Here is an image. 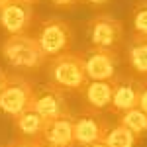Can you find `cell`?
<instances>
[{
	"instance_id": "6da1fadb",
	"label": "cell",
	"mask_w": 147,
	"mask_h": 147,
	"mask_svg": "<svg viewBox=\"0 0 147 147\" xmlns=\"http://www.w3.org/2000/svg\"><path fill=\"white\" fill-rule=\"evenodd\" d=\"M49 82L63 90H82L88 82L86 67H84V55L82 53H61L57 57H51L47 65Z\"/></svg>"
},
{
	"instance_id": "7a4b0ae2",
	"label": "cell",
	"mask_w": 147,
	"mask_h": 147,
	"mask_svg": "<svg viewBox=\"0 0 147 147\" xmlns=\"http://www.w3.org/2000/svg\"><path fill=\"white\" fill-rule=\"evenodd\" d=\"M2 55L14 69L37 71L47 63V55L39 47L37 39L30 34L8 35L2 43Z\"/></svg>"
},
{
	"instance_id": "3957f363",
	"label": "cell",
	"mask_w": 147,
	"mask_h": 147,
	"mask_svg": "<svg viewBox=\"0 0 147 147\" xmlns=\"http://www.w3.org/2000/svg\"><path fill=\"white\" fill-rule=\"evenodd\" d=\"M35 86L20 75H8L6 86L0 92V110L6 116H20L22 112L34 108Z\"/></svg>"
},
{
	"instance_id": "277c9868",
	"label": "cell",
	"mask_w": 147,
	"mask_h": 147,
	"mask_svg": "<svg viewBox=\"0 0 147 147\" xmlns=\"http://www.w3.org/2000/svg\"><path fill=\"white\" fill-rule=\"evenodd\" d=\"M35 39L47 57H57L71 49L73 28L69 22L61 20V18H47V20H43Z\"/></svg>"
},
{
	"instance_id": "5b68a950",
	"label": "cell",
	"mask_w": 147,
	"mask_h": 147,
	"mask_svg": "<svg viewBox=\"0 0 147 147\" xmlns=\"http://www.w3.org/2000/svg\"><path fill=\"white\" fill-rule=\"evenodd\" d=\"M108 131H110V124H108L106 116L98 110L84 108L75 118V145L79 147L100 143L104 141Z\"/></svg>"
},
{
	"instance_id": "8992f818",
	"label": "cell",
	"mask_w": 147,
	"mask_h": 147,
	"mask_svg": "<svg viewBox=\"0 0 147 147\" xmlns=\"http://www.w3.org/2000/svg\"><path fill=\"white\" fill-rule=\"evenodd\" d=\"M35 18V10L32 2L26 0H6L0 4V26L8 35L28 34Z\"/></svg>"
},
{
	"instance_id": "52a82bcc",
	"label": "cell",
	"mask_w": 147,
	"mask_h": 147,
	"mask_svg": "<svg viewBox=\"0 0 147 147\" xmlns=\"http://www.w3.org/2000/svg\"><path fill=\"white\" fill-rule=\"evenodd\" d=\"M92 47L100 49H118L124 41V24L110 14H98L88 24Z\"/></svg>"
},
{
	"instance_id": "ba28073f",
	"label": "cell",
	"mask_w": 147,
	"mask_h": 147,
	"mask_svg": "<svg viewBox=\"0 0 147 147\" xmlns=\"http://www.w3.org/2000/svg\"><path fill=\"white\" fill-rule=\"evenodd\" d=\"M139 90H141V80L134 75H116L112 79V102H110V112L124 114L131 108H137L139 104Z\"/></svg>"
},
{
	"instance_id": "9c48e42d",
	"label": "cell",
	"mask_w": 147,
	"mask_h": 147,
	"mask_svg": "<svg viewBox=\"0 0 147 147\" xmlns=\"http://www.w3.org/2000/svg\"><path fill=\"white\" fill-rule=\"evenodd\" d=\"M34 110L39 112L45 120H53V118H59V116L71 114L65 90L55 86L53 82H47L41 88H35Z\"/></svg>"
},
{
	"instance_id": "30bf717a",
	"label": "cell",
	"mask_w": 147,
	"mask_h": 147,
	"mask_svg": "<svg viewBox=\"0 0 147 147\" xmlns=\"http://www.w3.org/2000/svg\"><path fill=\"white\" fill-rule=\"evenodd\" d=\"M88 80H112L118 67V49L90 47L84 55Z\"/></svg>"
},
{
	"instance_id": "8fae6325",
	"label": "cell",
	"mask_w": 147,
	"mask_h": 147,
	"mask_svg": "<svg viewBox=\"0 0 147 147\" xmlns=\"http://www.w3.org/2000/svg\"><path fill=\"white\" fill-rule=\"evenodd\" d=\"M41 141L59 147H75V116L65 114L53 120H47Z\"/></svg>"
},
{
	"instance_id": "7c38bea8",
	"label": "cell",
	"mask_w": 147,
	"mask_h": 147,
	"mask_svg": "<svg viewBox=\"0 0 147 147\" xmlns=\"http://www.w3.org/2000/svg\"><path fill=\"white\" fill-rule=\"evenodd\" d=\"M125 63L137 77L147 79V35L134 34L125 45Z\"/></svg>"
},
{
	"instance_id": "4fadbf2b",
	"label": "cell",
	"mask_w": 147,
	"mask_h": 147,
	"mask_svg": "<svg viewBox=\"0 0 147 147\" xmlns=\"http://www.w3.org/2000/svg\"><path fill=\"white\" fill-rule=\"evenodd\" d=\"M80 92L86 108L102 112L104 108H110L112 102V80H88Z\"/></svg>"
},
{
	"instance_id": "5bb4252c",
	"label": "cell",
	"mask_w": 147,
	"mask_h": 147,
	"mask_svg": "<svg viewBox=\"0 0 147 147\" xmlns=\"http://www.w3.org/2000/svg\"><path fill=\"white\" fill-rule=\"evenodd\" d=\"M45 124L47 120L39 112H35L34 108H30L14 118V129L18 131L20 137H28V139H41Z\"/></svg>"
},
{
	"instance_id": "9a60e30c",
	"label": "cell",
	"mask_w": 147,
	"mask_h": 147,
	"mask_svg": "<svg viewBox=\"0 0 147 147\" xmlns=\"http://www.w3.org/2000/svg\"><path fill=\"white\" fill-rule=\"evenodd\" d=\"M139 141H141V137L122 124H116L114 127H110V131L104 137V143L108 147H136Z\"/></svg>"
},
{
	"instance_id": "2e32d148",
	"label": "cell",
	"mask_w": 147,
	"mask_h": 147,
	"mask_svg": "<svg viewBox=\"0 0 147 147\" xmlns=\"http://www.w3.org/2000/svg\"><path fill=\"white\" fill-rule=\"evenodd\" d=\"M118 124L125 125L134 134L143 137L147 134V114L143 110H139V108H131V110H127V112L118 116Z\"/></svg>"
},
{
	"instance_id": "e0dca14e",
	"label": "cell",
	"mask_w": 147,
	"mask_h": 147,
	"mask_svg": "<svg viewBox=\"0 0 147 147\" xmlns=\"http://www.w3.org/2000/svg\"><path fill=\"white\" fill-rule=\"evenodd\" d=\"M134 34L147 35V0H137L134 6Z\"/></svg>"
},
{
	"instance_id": "ac0fdd59",
	"label": "cell",
	"mask_w": 147,
	"mask_h": 147,
	"mask_svg": "<svg viewBox=\"0 0 147 147\" xmlns=\"http://www.w3.org/2000/svg\"><path fill=\"white\" fill-rule=\"evenodd\" d=\"M39 141H41V139H28V137H20L18 136L4 147H39Z\"/></svg>"
},
{
	"instance_id": "d6986e66",
	"label": "cell",
	"mask_w": 147,
	"mask_h": 147,
	"mask_svg": "<svg viewBox=\"0 0 147 147\" xmlns=\"http://www.w3.org/2000/svg\"><path fill=\"white\" fill-rule=\"evenodd\" d=\"M139 110H143L147 114V80H141V90H139Z\"/></svg>"
},
{
	"instance_id": "ffe728a7",
	"label": "cell",
	"mask_w": 147,
	"mask_h": 147,
	"mask_svg": "<svg viewBox=\"0 0 147 147\" xmlns=\"http://www.w3.org/2000/svg\"><path fill=\"white\" fill-rule=\"evenodd\" d=\"M49 2H53L55 6H59V8H73L75 4H79V2H82V0H49Z\"/></svg>"
},
{
	"instance_id": "44dd1931",
	"label": "cell",
	"mask_w": 147,
	"mask_h": 147,
	"mask_svg": "<svg viewBox=\"0 0 147 147\" xmlns=\"http://www.w3.org/2000/svg\"><path fill=\"white\" fill-rule=\"evenodd\" d=\"M6 80H8V73L0 69V92L4 90V86H6Z\"/></svg>"
},
{
	"instance_id": "7402d4cb",
	"label": "cell",
	"mask_w": 147,
	"mask_h": 147,
	"mask_svg": "<svg viewBox=\"0 0 147 147\" xmlns=\"http://www.w3.org/2000/svg\"><path fill=\"white\" fill-rule=\"evenodd\" d=\"M82 2L92 4V6H102V4H106V2H110V0H82Z\"/></svg>"
},
{
	"instance_id": "603a6c76",
	"label": "cell",
	"mask_w": 147,
	"mask_h": 147,
	"mask_svg": "<svg viewBox=\"0 0 147 147\" xmlns=\"http://www.w3.org/2000/svg\"><path fill=\"white\" fill-rule=\"evenodd\" d=\"M39 147H59V145H53V143H45V141H39Z\"/></svg>"
},
{
	"instance_id": "cb8c5ba5",
	"label": "cell",
	"mask_w": 147,
	"mask_h": 147,
	"mask_svg": "<svg viewBox=\"0 0 147 147\" xmlns=\"http://www.w3.org/2000/svg\"><path fill=\"white\" fill-rule=\"evenodd\" d=\"M86 147H108L104 141H100V143H92V145H86Z\"/></svg>"
},
{
	"instance_id": "d4e9b609",
	"label": "cell",
	"mask_w": 147,
	"mask_h": 147,
	"mask_svg": "<svg viewBox=\"0 0 147 147\" xmlns=\"http://www.w3.org/2000/svg\"><path fill=\"white\" fill-rule=\"evenodd\" d=\"M26 2H32V4H35V2H39V0H26Z\"/></svg>"
},
{
	"instance_id": "484cf974",
	"label": "cell",
	"mask_w": 147,
	"mask_h": 147,
	"mask_svg": "<svg viewBox=\"0 0 147 147\" xmlns=\"http://www.w3.org/2000/svg\"><path fill=\"white\" fill-rule=\"evenodd\" d=\"M4 2H6V0H0V4H4Z\"/></svg>"
}]
</instances>
